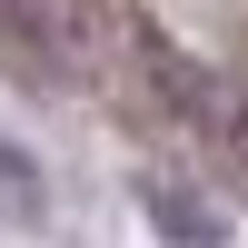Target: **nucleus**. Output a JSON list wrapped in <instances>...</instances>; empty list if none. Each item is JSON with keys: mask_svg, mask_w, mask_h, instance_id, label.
I'll return each mask as SVG.
<instances>
[{"mask_svg": "<svg viewBox=\"0 0 248 248\" xmlns=\"http://www.w3.org/2000/svg\"><path fill=\"white\" fill-rule=\"evenodd\" d=\"M139 209H149V229L169 238V248H229V218H218L209 199L169 189V179H139Z\"/></svg>", "mask_w": 248, "mask_h": 248, "instance_id": "nucleus-1", "label": "nucleus"}]
</instances>
